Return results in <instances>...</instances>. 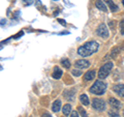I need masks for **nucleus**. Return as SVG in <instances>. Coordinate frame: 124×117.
Wrapping results in <instances>:
<instances>
[{
	"instance_id": "nucleus-1",
	"label": "nucleus",
	"mask_w": 124,
	"mask_h": 117,
	"mask_svg": "<svg viewBox=\"0 0 124 117\" xmlns=\"http://www.w3.org/2000/svg\"><path fill=\"white\" fill-rule=\"evenodd\" d=\"M98 48H99L98 42L95 41H91V42H86L83 46H81L78 49V54L83 57H87V56H90L92 54H94L95 52H97Z\"/></svg>"
},
{
	"instance_id": "nucleus-2",
	"label": "nucleus",
	"mask_w": 124,
	"mask_h": 117,
	"mask_svg": "<svg viewBox=\"0 0 124 117\" xmlns=\"http://www.w3.org/2000/svg\"><path fill=\"white\" fill-rule=\"evenodd\" d=\"M106 90H107V84L104 82L98 80V81H95V83L90 87L89 92L96 95H102L106 92Z\"/></svg>"
},
{
	"instance_id": "nucleus-3",
	"label": "nucleus",
	"mask_w": 124,
	"mask_h": 117,
	"mask_svg": "<svg viewBox=\"0 0 124 117\" xmlns=\"http://www.w3.org/2000/svg\"><path fill=\"white\" fill-rule=\"evenodd\" d=\"M113 66H114L113 62H107L106 64H103L101 67H100L99 72H98V78L99 79H106V78L110 75Z\"/></svg>"
},
{
	"instance_id": "nucleus-4",
	"label": "nucleus",
	"mask_w": 124,
	"mask_h": 117,
	"mask_svg": "<svg viewBox=\"0 0 124 117\" xmlns=\"http://www.w3.org/2000/svg\"><path fill=\"white\" fill-rule=\"evenodd\" d=\"M92 107L96 111H104L106 110V102L101 99H94L92 100Z\"/></svg>"
},
{
	"instance_id": "nucleus-5",
	"label": "nucleus",
	"mask_w": 124,
	"mask_h": 117,
	"mask_svg": "<svg viewBox=\"0 0 124 117\" xmlns=\"http://www.w3.org/2000/svg\"><path fill=\"white\" fill-rule=\"evenodd\" d=\"M96 33H97V35L100 36L101 38H103V40H107V38L108 37V30L107 28L106 24H100L98 26V28L96 29Z\"/></svg>"
},
{
	"instance_id": "nucleus-6",
	"label": "nucleus",
	"mask_w": 124,
	"mask_h": 117,
	"mask_svg": "<svg viewBox=\"0 0 124 117\" xmlns=\"http://www.w3.org/2000/svg\"><path fill=\"white\" fill-rule=\"evenodd\" d=\"M75 66H76L77 68L84 69V68H87V67L90 66V62H89L88 60H85V59H80V60L76 61Z\"/></svg>"
},
{
	"instance_id": "nucleus-7",
	"label": "nucleus",
	"mask_w": 124,
	"mask_h": 117,
	"mask_svg": "<svg viewBox=\"0 0 124 117\" xmlns=\"http://www.w3.org/2000/svg\"><path fill=\"white\" fill-rule=\"evenodd\" d=\"M113 90L115 93H117L119 96L124 97V84H116L113 86Z\"/></svg>"
},
{
	"instance_id": "nucleus-8",
	"label": "nucleus",
	"mask_w": 124,
	"mask_h": 117,
	"mask_svg": "<svg viewBox=\"0 0 124 117\" xmlns=\"http://www.w3.org/2000/svg\"><path fill=\"white\" fill-rule=\"evenodd\" d=\"M62 74H63V72H62V69L59 67V66H54V71H53V74H52V77L54 78V79H60Z\"/></svg>"
},
{
	"instance_id": "nucleus-9",
	"label": "nucleus",
	"mask_w": 124,
	"mask_h": 117,
	"mask_svg": "<svg viewBox=\"0 0 124 117\" xmlns=\"http://www.w3.org/2000/svg\"><path fill=\"white\" fill-rule=\"evenodd\" d=\"M95 76H96V72L92 69V71H89V72H87L86 74H85L84 80H85V81H91V80L94 79Z\"/></svg>"
},
{
	"instance_id": "nucleus-10",
	"label": "nucleus",
	"mask_w": 124,
	"mask_h": 117,
	"mask_svg": "<svg viewBox=\"0 0 124 117\" xmlns=\"http://www.w3.org/2000/svg\"><path fill=\"white\" fill-rule=\"evenodd\" d=\"M108 103H110L111 106L115 109H119L121 107V103H120L117 99H115V97H111V99L108 100Z\"/></svg>"
},
{
	"instance_id": "nucleus-11",
	"label": "nucleus",
	"mask_w": 124,
	"mask_h": 117,
	"mask_svg": "<svg viewBox=\"0 0 124 117\" xmlns=\"http://www.w3.org/2000/svg\"><path fill=\"white\" fill-rule=\"evenodd\" d=\"M95 5H96V7H97L99 10H102V11H107L108 10L106 4H104L103 1H101V0H96V1H95Z\"/></svg>"
},
{
	"instance_id": "nucleus-12",
	"label": "nucleus",
	"mask_w": 124,
	"mask_h": 117,
	"mask_svg": "<svg viewBox=\"0 0 124 117\" xmlns=\"http://www.w3.org/2000/svg\"><path fill=\"white\" fill-rule=\"evenodd\" d=\"M104 2H106L107 4L108 5V7H110V9L112 11H117L118 10V6L115 4L113 0H104Z\"/></svg>"
},
{
	"instance_id": "nucleus-13",
	"label": "nucleus",
	"mask_w": 124,
	"mask_h": 117,
	"mask_svg": "<svg viewBox=\"0 0 124 117\" xmlns=\"http://www.w3.org/2000/svg\"><path fill=\"white\" fill-rule=\"evenodd\" d=\"M64 97L67 100H73V96H75V90H65L64 93H63Z\"/></svg>"
},
{
	"instance_id": "nucleus-14",
	"label": "nucleus",
	"mask_w": 124,
	"mask_h": 117,
	"mask_svg": "<svg viewBox=\"0 0 124 117\" xmlns=\"http://www.w3.org/2000/svg\"><path fill=\"white\" fill-rule=\"evenodd\" d=\"M60 108H61V100H55V102L53 103V105H52V110H53V112H58V111L60 110Z\"/></svg>"
},
{
	"instance_id": "nucleus-15",
	"label": "nucleus",
	"mask_w": 124,
	"mask_h": 117,
	"mask_svg": "<svg viewBox=\"0 0 124 117\" xmlns=\"http://www.w3.org/2000/svg\"><path fill=\"white\" fill-rule=\"evenodd\" d=\"M80 100L84 106H88V105L90 104V102H89V97L87 96V94H81L80 95Z\"/></svg>"
},
{
	"instance_id": "nucleus-16",
	"label": "nucleus",
	"mask_w": 124,
	"mask_h": 117,
	"mask_svg": "<svg viewBox=\"0 0 124 117\" xmlns=\"http://www.w3.org/2000/svg\"><path fill=\"white\" fill-rule=\"evenodd\" d=\"M70 111H71V106L69 104H66V105H64L63 108H62V112H63V114L65 116H67L70 114Z\"/></svg>"
},
{
	"instance_id": "nucleus-17",
	"label": "nucleus",
	"mask_w": 124,
	"mask_h": 117,
	"mask_svg": "<svg viewBox=\"0 0 124 117\" xmlns=\"http://www.w3.org/2000/svg\"><path fill=\"white\" fill-rule=\"evenodd\" d=\"M60 62H61L62 66L65 67V68H69V67H70V65H71L70 61H69V59H67V58H62Z\"/></svg>"
},
{
	"instance_id": "nucleus-18",
	"label": "nucleus",
	"mask_w": 124,
	"mask_h": 117,
	"mask_svg": "<svg viewBox=\"0 0 124 117\" xmlns=\"http://www.w3.org/2000/svg\"><path fill=\"white\" fill-rule=\"evenodd\" d=\"M119 50H120L119 47H116V48H114L113 50H112V52H111V56H112V58H115L116 56H117V54L119 53Z\"/></svg>"
},
{
	"instance_id": "nucleus-19",
	"label": "nucleus",
	"mask_w": 124,
	"mask_h": 117,
	"mask_svg": "<svg viewBox=\"0 0 124 117\" xmlns=\"http://www.w3.org/2000/svg\"><path fill=\"white\" fill-rule=\"evenodd\" d=\"M71 74H72V76H75V77H79L82 75V72H81L79 68H77V69H72Z\"/></svg>"
},
{
	"instance_id": "nucleus-20",
	"label": "nucleus",
	"mask_w": 124,
	"mask_h": 117,
	"mask_svg": "<svg viewBox=\"0 0 124 117\" xmlns=\"http://www.w3.org/2000/svg\"><path fill=\"white\" fill-rule=\"evenodd\" d=\"M78 111H79V113L82 115V117H88L87 114H86V112H85V110L82 107H78Z\"/></svg>"
},
{
	"instance_id": "nucleus-21",
	"label": "nucleus",
	"mask_w": 124,
	"mask_h": 117,
	"mask_svg": "<svg viewBox=\"0 0 124 117\" xmlns=\"http://www.w3.org/2000/svg\"><path fill=\"white\" fill-rule=\"evenodd\" d=\"M120 33L122 34V35H124V20H122L121 22H120Z\"/></svg>"
},
{
	"instance_id": "nucleus-22",
	"label": "nucleus",
	"mask_w": 124,
	"mask_h": 117,
	"mask_svg": "<svg viewBox=\"0 0 124 117\" xmlns=\"http://www.w3.org/2000/svg\"><path fill=\"white\" fill-rule=\"evenodd\" d=\"M108 115H110V117H120L118 113H116L114 111H110L108 112Z\"/></svg>"
},
{
	"instance_id": "nucleus-23",
	"label": "nucleus",
	"mask_w": 124,
	"mask_h": 117,
	"mask_svg": "<svg viewBox=\"0 0 124 117\" xmlns=\"http://www.w3.org/2000/svg\"><path fill=\"white\" fill-rule=\"evenodd\" d=\"M23 1H24L25 5H31L32 4V2H33V0H23Z\"/></svg>"
},
{
	"instance_id": "nucleus-24",
	"label": "nucleus",
	"mask_w": 124,
	"mask_h": 117,
	"mask_svg": "<svg viewBox=\"0 0 124 117\" xmlns=\"http://www.w3.org/2000/svg\"><path fill=\"white\" fill-rule=\"evenodd\" d=\"M70 117H79V114H78L77 111H73V112H71Z\"/></svg>"
},
{
	"instance_id": "nucleus-25",
	"label": "nucleus",
	"mask_w": 124,
	"mask_h": 117,
	"mask_svg": "<svg viewBox=\"0 0 124 117\" xmlns=\"http://www.w3.org/2000/svg\"><path fill=\"white\" fill-rule=\"evenodd\" d=\"M23 34H24V32H23V31H20V32L18 33V35H16V36H14V38H18L19 36H22Z\"/></svg>"
},
{
	"instance_id": "nucleus-26",
	"label": "nucleus",
	"mask_w": 124,
	"mask_h": 117,
	"mask_svg": "<svg viewBox=\"0 0 124 117\" xmlns=\"http://www.w3.org/2000/svg\"><path fill=\"white\" fill-rule=\"evenodd\" d=\"M58 22L60 23V24H63V25H66V22L64 20H61V19H58Z\"/></svg>"
},
{
	"instance_id": "nucleus-27",
	"label": "nucleus",
	"mask_w": 124,
	"mask_h": 117,
	"mask_svg": "<svg viewBox=\"0 0 124 117\" xmlns=\"http://www.w3.org/2000/svg\"><path fill=\"white\" fill-rule=\"evenodd\" d=\"M42 117H51V115H50L49 113H44V114H42Z\"/></svg>"
},
{
	"instance_id": "nucleus-28",
	"label": "nucleus",
	"mask_w": 124,
	"mask_h": 117,
	"mask_svg": "<svg viewBox=\"0 0 124 117\" xmlns=\"http://www.w3.org/2000/svg\"><path fill=\"white\" fill-rule=\"evenodd\" d=\"M122 3H123V5H124V0H122Z\"/></svg>"
}]
</instances>
